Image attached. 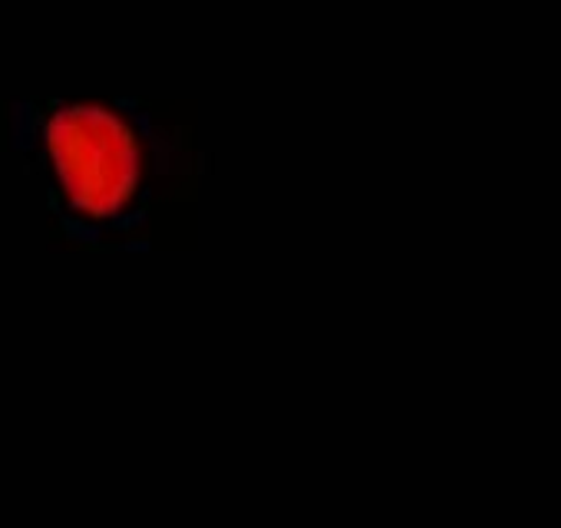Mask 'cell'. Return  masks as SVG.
I'll use <instances>...</instances> for the list:
<instances>
[{"label": "cell", "mask_w": 561, "mask_h": 528, "mask_svg": "<svg viewBox=\"0 0 561 528\" xmlns=\"http://www.w3.org/2000/svg\"><path fill=\"white\" fill-rule=\"evenodd\" d=\"M47 149L73 205L90 215H113L139 179V142L133 126L100 103H67L47 119Z\"/></svg>", "instance_id": "6da1fadb"}]
</instances>
